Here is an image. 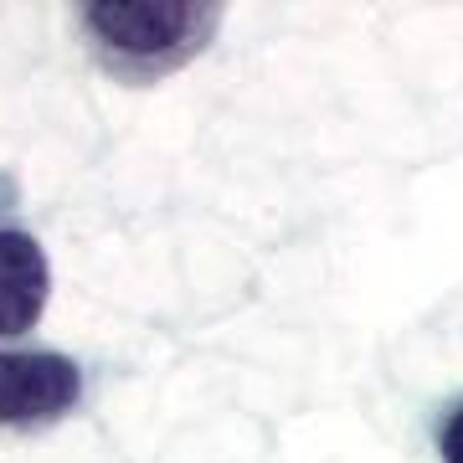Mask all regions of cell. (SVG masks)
<instances>
[{
    "label": "cell",
    "mask_w": 463,
    "mask_h": 463,
    "mask_svg": "<svg viewBox=\"0 0 463 463\" xmlns=\"http://www.w3.org/2000/svg\"><path fill=\"white\" fill-rule=\"evenodd\" d=\"M222 5L206 0H93L83 5V26L93 47L118 78L149 83L185 67L212 47Z\"/></svg>",
    "instance_id": "1"
},
{
    "label": "cell",
    "mask_w": 463,
    "mask_h": 463,
    "mask_svg": "<svg viewBox=\"0 0 463 463\" xmlns=\"http://www.w3.org/2000/svg\"><path fill=\"white\" fill-rule=\"evenodd\" d=\"M83 371L57 350H0V422L5 428H36L78 402Z\"/></svg>",
    "instance_id": "2"
},
{
    "label": "cell",
    "mask_w": 463,
    "mask_h": 463,
    "mask_svg": "<svg viewBox=\"0 0 463 463\" xmlns=\"http://www.w3.org/2000/svg\"><path fill=\"white\" fill-rule=\"evenodd\" d=\"M52 294V263L26 227H0V335H26Z\"/></svg>",
    "instance_id": "3"
},
{
    "label": "cell",
    "mask_w": 463,
    "mask_h": 463,
    "mask_svg": "<svg viewBox=\"0 0 463 463\" xmlns=\"http://www.w3.org/2000/svg\"><path fill=\"white\" fill-rule=\"evenodd\" d=\"M438 453L443 463H463V407L443 422V438H438Z\"/></svg>",
    "instance_id": "4"
}]
</instances>
